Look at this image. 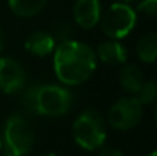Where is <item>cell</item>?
<instances>
[{
  "mask_svg": "<svg viewBox=\"0 0 157 156\" xmlns=\"http://www.w3.org/2000/svg\"><path fill=\"white\" fill-rule=\"evenodd\" d=\"M97 60V54L88 44L73 39L62 41L54 50L55 76L66 86H78L92 76Z\"/></svg>",
  "mask_w": 157,
  "mask_h": 156,
  "instance_id": "cell-1",
  "label": "cell"
},
{
  "mask_svg": "<svg viewBox=\"0 0 157 156\" xmlns=\"http://www.w3.org/2000/svg\"><path fill=\"white\" fill-rule=\"evenodd\" d=\"M73 138L77 145L86 151L102 148L106 140V124L103 118L97 111H84L73 123Z\"/></svg>",
  "mask_w": 157,
  "mask_h": 156,
  "instance_id": "cell-2",
  "label": "cell"
},
{
  "mask_svg": "<svg viewBox=\"0 0 157 156\" xmlns=\"http://www.w3.org/2000/svg\"><path fill=\"white\" fill-rule=\"evenodd\" d=\"M136 24V13L128 3H113L108 10L101 14L99 25L102 32L113 40L128 36Z\"/></svg>",
  "mask_w": 157,
  "mask_h": 156,
  "instance_id": "cell-3",
  "label": "cell"
},
{
  "mask_svg": "<svg viewBox=\"0 0 157 156\" xmlns=\"http://www.w3.org/2000/svg\"><path fill=\"white\" fill-rule=\"evenodd\" d=\"M73 94L58 84H40L36 99V115L47 118L62 116L72 108Z\"/></svg>",
  "mask_w": 157,
  "mask_h": 156,
  "instance_id": "cell-4",
  "label": "cell"
},
{
  "mask_svg": "<svg viewBox=\"0 0 157 156\" xmlns=\"http://www.w3.org/2000/svg\"><path fill=\"white\" fill-rule=\"evenodd\" d=\"M4 145L19 156L26 155L35 142V133L22 115H13L4 124Z\"/></svg>",
  "mask_w": 157,
  "mask_h": 156,
  "instance_id": "cell-5",
  "label": "cell"
},
{
  "mask_svg": "<svg viewBox=\"0 0 157 156\" xmlns=\"http://www.w3.org/2000/svg\"><path fill=\"white\" fill-rule=\"evenodd\" d=\"M144 115V105L135 97H123L110 107L108 123L120 131H127L138 126Z\"/></svg>",
  "mask_w": 157,
  "mask_h": 156,
  "instance_id": "cell-6",
  "label": "cell"
},
{
  "mask_svg": "<svg viewBox=\"0 0 157 156\" xmlns=\"http://www.w3.org/2000/svg\"><path fill=\"white\" fill-rule=\"evenodd\" d=\"M26 75L18 61L0 57V91L6 94L19 93L25 87Z\"/></svg>",
  "mask_w": 157,
  "mask_h": 156,
  "instance_id": "cell-7",
  "label": "cell"
},
{
  "mask_svg": "<svg viewBox=\"0 0 157 156\" xmlns=\"http://www.w3.org/2000/svg\"><path fill=\"white\" fill-rule=\"evenodd\" d=\"M99 0H76L73 6L75 22L83 29H91L99 24L101 19Z\"/></svg>",
  "mask_w": 157,
  "mask_h": 156,
  "instance_id": "cell-8",
  "label": "cell"
},
{
  "mask_svg": "<svg viewBox=\"0 0 157 156\" xmlns=\"http://www.w3.org/2000/svg\"><path fill=\"white\" fill-rule=\"evenodd\" d=\"M97 58H99L106 65L119 66L127 61V50L119 40H106L101 43L97 49Z\"/></svg>",
  "mask_w": 157,
  "mask_h": 156,
  "instance_id": "cell-9",
  "label": "cell"
},
{
  "mask_svg": "<svg viewBox=\"0 0 157 156\" xmlns=\"http://www.w3.org/2000/svg\"><path fill=\"white\" fill-rule=\"evenodd\" d=\"M55 43L57 41L51 33L44 32V30H37V32H33L25 40V49L36 57H46V55L54 53L55 46H57Z\"/></svg>",
  "mask_w": 157,
  "mask_h": 156,
  "instance_id": "cell-10",
  "label": "cell"
},
{
  "mask_svg": "<svg viewBox=\"0 0 157 156\" xmlns=\"http://www.w3.org/2000/svg\"><path fill=\"white\" fill-rule=\"evenodd\" d=\"M119 79L121 87L130 94H135L145 82L144 73L139 69V66L135 64H128V65L123 66V69L120 71Z\"/></svg>",
  "mask_w": 157,
  "mask_h": 156,
  "instance_id": "cell-11",
  "label": "cell"
},
{
  "mask_svg": "<svg viewBox=\"0 0 157 156\" xmlns=\"http://www.w3.org/2000/svg\"><path fill=\"white\" fill-rule=\"evenodd\" d=\"M47 0H8V7L21 18L35 17L46 7Z\"/></svg>",
  "mask_w": 157,
  "mask_h": 156,
  "instance_id": "cell-12",
  "label": "cell"
},
{
  "mask_svg": "<svg viewBox=\"0 0 157 156\" xmlns=\"http://www.w3.org/2000/svg\"><path fill=\"white\" fill-rule=\"evenodd\" d=\"M136 55L142 62L152 64L157 57V36L156 33H147L142 36L136 43Z\"/></svg>",
  "mask_w": 157,
  "mask_h": 156,
  "instance_id": "cell-13",
  "label": "cell"
},
{
  "mask_svg": "<svg viewBox=\"0 0 157 156\" xmlns=\"http://www.w3.org/2000/svg\"><path fill=\"white\" fill-rule=\"evenodd\" d=\"M135 97L142 105H150L156 101V97H157V86L153 80L150 82H144L142 87L139 88L138 91L135 93Z\"/></svg>",
  "mask_w": 157,
  "mask_h": 156,
  "instance_id": "cell-14",
  "label": "cell"
},
{
  "mask_svg": "<svg viewBox=\"0 0 157 156\" xmlns=\"http://www.w3.org/2000/svg\"><path fill=\"white\" fill-rule=\"evenodd\" d=\"M41 83L32 84L22 88V107L32 115H36V99H37V91Z\"/></svg>",
  "mask_w": 157,
  "mask_h": 156,
  "instance_id": "cell-15",
  "label": "cell"
},
{
  "mask_svg": "<svg viewBox=\"0 0 157 156\" xmlns=\"http://www.w3.org/2000/svg\"><path fill=\"white\" fill-rule=\"evenodd\" d=\"M72 35H73V28H72V25L69 24V22H61V24H58L57 26L54 28V39L55 41H59V43H62V41H66V40H71L72 39Z\"/></svg>",
  "mask_w": 157,
  "mask_h": 156,
  "instance_id": "cell-16",
  "label": "cell"
},
{
  "mask_svg": "<svg viewBox=\"0 0 157 156\" xmlns=\"http://www.w3.org/2000/svg\"><path fill=\"white\" fill-rule=\"evenodd\" d=\"M136 11L145 17H155L157 11V0H141L136 6Z\"/></svg>",
  "mask_w": 157,
  "mask_h": 156,
  "instance_id": "cell-17",
  "label": "cell"
},
{
  "mask_svg": "<svg viewBox=\"0 0 157 156\" xmlns=\"http://www.w3.org/2000/svg\"><path fill=\"white\" fill-rule=\"evenodd\" d=\"M99 156H123V154L113 146H105V148L101 149Z\"/></svg>",
  "mask_w": 157,
  "mask_h": 156,
  "instance_id": "cell-18",
  "label": "cell"
},
{
  "mask_svg": "<svg viewBox=\"0 0 157 156\" xmlns=\"http://www.w3.org/2000/svg\"><path fill=\"white\" fill-rule=\"evenodd\" d=\"M0 156H19V155L15 154L13 149H10L8 146L4 145V148H2V151H0Z\"/></svg>",
  "mask_w": 157,
  "mask_h": 156,
  "instance_id": "cell-19",
  "label": "cell"
},
{
  "mask_svg": "<svg viewBox=\"0 0 157 156\" xmlns=\"http://www.w3.org/2000/svg\"><path fill=\"white\" fill-rule=\"evenodd\" d=\"M3 49H4V32H3V29L0 28V54H2Z\"/></svg>",
  "mask_w": 157,
  "mask_h": 156,
  "instance_id": "cell-20",
  "label": "cell"
},
{
  "mask_svg": "<svg viewBox=\"0 0 157 156\" xmlns=\"http://www.w3.org/2000/svg\"><path fill=\"white\" fill-rule=\"evenodd\" d=\"M121 3H131V2H135V0H120Z\"/></svg>",
  "mask_w": 157,
  "mask_h": 156,
  "instance_id": "cell-21",
  "label": "cell"
},
{
  "mask_svg": "<svg viewBox=\"0 0 157 156\" xmlns=\"http://www.w3.org/2000/svg\"><path fill=\"white\" fill-rule=\"evenodd\" d=\"M147 156H157V154H156V152H155V151H153V152H150V154H149V155H147Z\"/></svg>",
  "mask_w": 157,
  "mask_h": 156,
  "instance_id": "cell-22",
  "label": "cell"
},
{
  "mask_svg": "<svg viewBox=\"0 0 157 156\" xmlns=\"http://www.w3.org/2000/svg\"><path fill=\"white\" fill-rule=\"evenodd\" d=\"M41 156H57V155H54V154H46V155H41Z\"/></svg>",
  "mask_w": 157,
  "mask_h": 156,
  "instance_id": "cell-23",
  "label": "cell"
},
{
  "mask_svg": "<svg viewBox=\"0 0 157 156\" xmlns=\"http://www.w3.org/2000/svg\"><path fill=\"white\" fill-rule=\"evenodd\" d=\"M2 148H3V142H2V138H0V151H2Z\"/></svg>",
  "mask_w": 157,
  "mask_h": 156,
  "instance_id": "cell-24",
  "label": "cell"
}]
</instances>
